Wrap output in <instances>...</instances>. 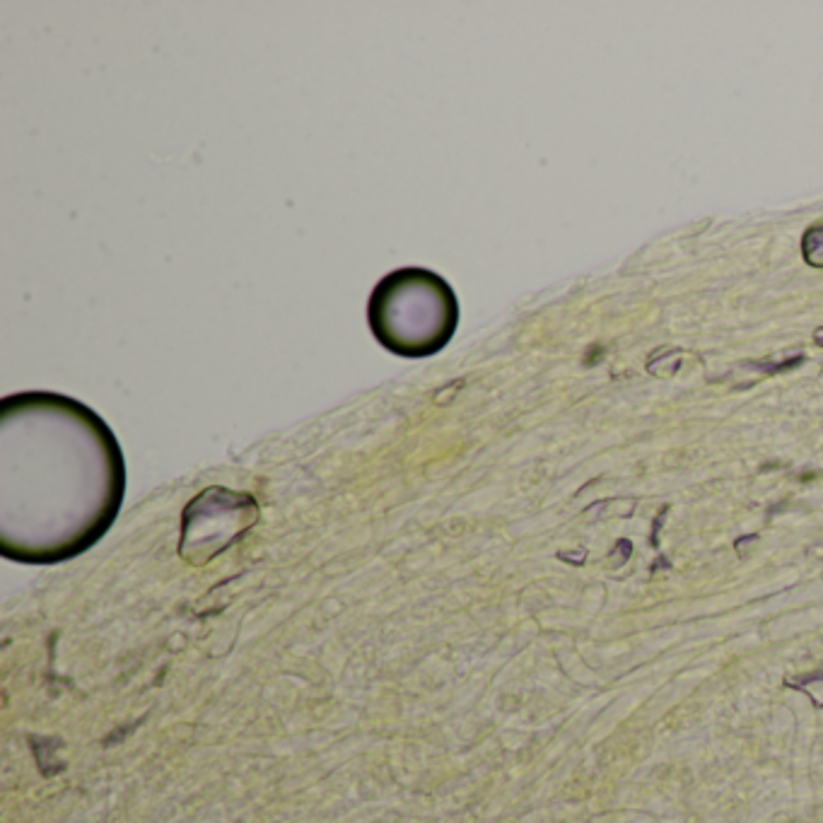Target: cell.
I'll use <instances>...</instances> for the list:
<instances>
[{
	"label": "cell",
	"mask_w": 823,
	"mask_h": 823,
	"mask_svg": "<svg viewBox=\"0 0 823 823\" xmlns=\"http://www.w3.org/2000/svg\"><path fill=\"white\" fill-rule=\"evenodd\" d=\"M126 464L90 405L54 391H22L0 405V548L22 563L87 551L114 524Z\"/></svg>",
	"instance_id": "6da1fadb"
},
{
	"label": "cell",
	"mask_w": 823,
	"mask_h": 823,
	"mask_svg": "<svg viewBox=\"0 0 823 823\" xmlns=\"http://www.w3.org/2000/svg\"><path fill=\"white\" fill-rule=\"evenodd\" d=\"M367 324L381 348L420 360L439 352L459 326V302L442 275L427 268H398L374 285Z\"/></svg>",
	"instance_id": "7a4b0ae2"
},
{
	"label": "cell",
	"mask_w": 823,
	"mask_h": 823,
	"mask_svg": "<svg viewBox=\"0 0 823 823\" xmlns=\"http://www.w3.org/2000/svg\"><path fill=\"white\" fill-rule=\"evenodd\" d=\"M256 519L258 507L251 495L208 488L184 510L181 556L191 563H203L227 548V543H234Z\"/></svg>",
	"instance_id": "3957f363"
},
{
	"label": "cell",
	"mask_w": 823,
	"mask_h": 823,
	"mask_svg": "<svg viewBox=\"0 0 823 823\" xmlns=\"http://www.w3.org/2000/svg\"><path fill=\"white\" fill-rule=\"evenodd\" d=\"M804 258L811 266L823 268V222H816L811 230L804 234Z\"/></svg>",
	"instance_id": "277c9868"
},
{
	"label": "cell",
	"mask_w": 823,
	"mask_h": 823,
	"mask_svg": "<svg viewBox=\"0 0 823 823\" xmlns=\"http://www.w3.org/2000/svg\"><path fill=\"white\" fill-rule=\"evenodd\" d=\"M814 338H816V343H821V345H823V328H819V331L814 333Z\"/></svg>",
	"instance_id": "5b68a950"
}]
</instances>
